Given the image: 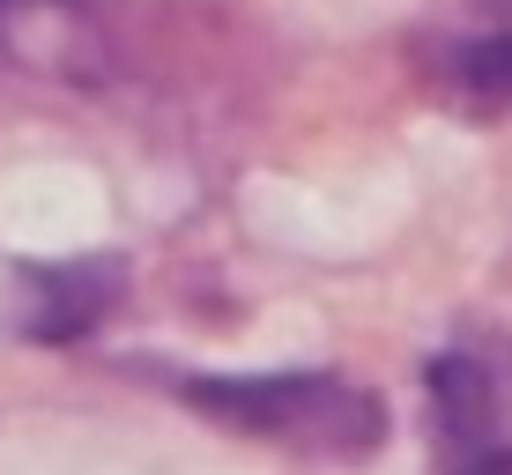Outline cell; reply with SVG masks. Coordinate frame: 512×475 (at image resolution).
I'll use <instances>...</instances> for the list:
<instances>
[{"label":"cell","instance_id":"obj_1","mask_svg":"<svg viewBox=\"0 0 512 475\" xmlns=\"http://www.w3.org/2000/svg\"><path fill=\"white\" fill-rule=\"evenodd\" d=\"M171 394L208 424L312 461H364L386 438V401L342 372H179Z\"/></svg>","mask_w":512,"mask_h":475},{"label":"cell","instance_id":"obj_2","mask_svg":"<svg viewBox=\"0 0 512 475\" xmlns=\"http://www.w3.org/2000/svg\"><path fill=\"white\" fill-rule=\"evenodd\" d=\"M431 446L446 475H512V401L505 379L490 372L475 349H438L431 372Z\"/></svg>","mask_w":512,"mask_h":475},{"label":"cell","instance_id":"obj_3","mask_svg":"<svg viewBox=\"0 0 512 475\" xmlns=\"http://www.w3.org/2000/svg\"><path fill=\"white\" fill-rule=\"evenodd\" d=\"M127 305V260L90 253V260H52V268L15 275V334L23 342H90V334Z\"/></svg>","mask_w":512,"mask_h":475},{"label":"cell","instance_id":"obj_4","mask_svg":"<svg viewBox=\"0 0 512 475\" xmlns=\"http://www.w3.org/2000/svg\"><path fill=\"white\" fill-rule=\"evenodd\" d=\"M453 97H468L475 112H512V30L453 45Z\"/></svg>","mask_w":512,"mask_h":475},{"label":"cell","instance_id":"obj_5","mask_svg":"<svg viewBox=\"0 0 512 475\" xmlns=\"http://www.w3.org/2000/svg\"><path fill=\"white\" fill-rule=\"evenodd\" d=\"M8 8H30V0H0V15H8Z\"/></svg>","mask_w":512,"mask_h":475},{"label":"cell","instance_id":"obj_6","mask_svg":"<svg viewBox=\"0 0 512 475\" xmlns=\"http://www.w3.org/2000/svg\"><path fill=\"white\" fill-rule=\"evenodd\" d=\"M498 8H512V0H498Z\"/></svg>","mask_w":512,"mask_h":475}]
</instances>
